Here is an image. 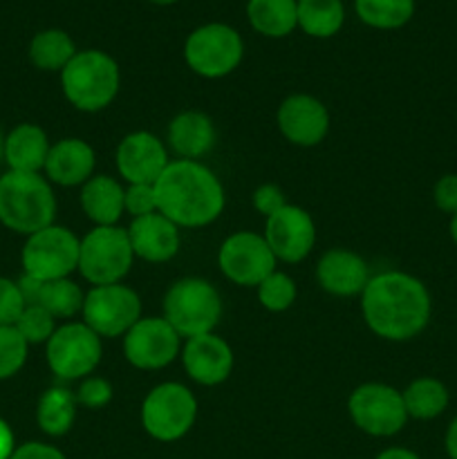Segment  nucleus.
<instances>
[{"label": "nucleus", "mask_w": 457, "mask_h": 459, "mask_svg": "<svg viewBox=\"0 0 457 459\" xmlns=\"http://www.w3.org/2000/svg\"><path fill=\"white\" fill-rule=\"evenodd\" d=\"M363 316L381 339L408 341L430 321V294L421 281L403 272H384L363 290Z\"/></svg>", "instance_id": "f257e3e1"}, {"label": "nucleus", "mask_w": 457, "mask_h": 459, "mask_svg": "<svg viewBox=\"0 0 457 459\" xmlns=\"http://www.w3.org/2000/svg\"><path fill=\"white\" fill-rule=\"evenodd\" d=\"M157 211L177 227H206L224 209V188L206 166L193 160L170 161L155 182Z\"/></svg>", "instance_id": "f03ea898"}, {"label": "nucleus", "mask_w": 457, "mask_h": 459, "mask_svg": "<svg viewBox=\"0 0 457 459\" xmlns=\"http://www.w3.org/2000/svg\"><path fill=\"white\" fill-rule=\"evenodd\" d=\"M56 213L52 186L39 173L9 170L0 178V222L12 231L31 236L49 227Z\"/></svg>", "instance_id": "7ed1b4c3"}, {"label": "nucleus", "mask_w": 457, "mask_h": 459, "mask_svg": "<svg viewBox=\"0 0 457 459\" xmlns=\"http://www.w3.org/2000/svg\"><path fill=\"white\" fill-rule=\"evenodd\" d=\"M119 65L112 56L99 49L76 52V56L61 70L63 92L79 110L97 112L110 106L119 92Z\"/></svg>", "instance_id": "20e7f679"}, {"label": "nucleus", "mask_w": 457, "mask_h": 459, "mask_svg": "<svg viewBox=\"0 0 457 459\" xmlns=\"http://www.w3.org/2000/svg\"><path fill=\"white\" fill-rule=\"evenodd\" d=\"M222 316V300L213 285L200 278L175 282L164 299V318L179 336L211 334Z\"/></svg>", "instance_id": "39448f33"}, {"label": "nucleus", "mask_w": 457, "mask_h": 459, "mask_svg": "<svg viewBox=\"0 0 457 459\" xmlns=\"http://www.w3.org/2000/svg\"><path fill=\"white\" fill-rule=\"evenodd\" d=\"M133 258L128 231L119 227H97L81 240L79 272L94 287L115 285L128 273Z\"/></svg>", "instance_id": "423d86ee"}, {"label": "nucleus", "mask_w": 457, "mask_h": 459, "mask_svg": "<svg viewBox=\"0 0 457 459\" xmlns=\"http://www.w3.org/2000/svg\"><path fill=\"white\" fill-rule=\"evenodd\" d=\"M81 240L65 227H49L27 236L22 247L25 273L39 281H58L79 269Z\"/></svg>", "instance_id": "0eeeda50"}, {"label": "nucleus", "mask_w": 457, "mask_h": 459, "mask_svg": "<svg viewBox=\"0 0 457 459\" xmlns=\"http://www.w3.org/2000/svg\"><path fill=\"white\" fill-rule=\"evenodd\" d=\"M242 39L233 27L209 22L193 31L184 45L188 67L206 79H218L236 70L242 61Z\"/></svg>", "instance_id": "6e6552de"}, {"label": "nucleus", "mask_w": 457, "mask_h": 459, "mask_svg": "<svg viewBox=\"0 0 457 459\" xmlns=\"http://www.w3.org/2000/svg\"><path fill=\"white\" fill-rule=\"evenodd\" d=\"M195 397L179 384H161L152 388L142 408L143 429L160 442L184 437L195 424Z\"/></svg>", "instance_id": "1a4fd4ad"}, {"label": "nucleus", "mask_w": 457, "mask_h": 459, "mask_svg": "<svg viewBox=\"0 0 457 459\" xmlns=\"http://www.w3.org/2000/svg\"><path fill=\"white\" fill-rule=\"evenodd\" d=\"M83 321L94 334L121 336L139 321L142 300L130 287L101 285L92 287L83 300Z\"/></svg>", "instance_id": "9d476101"}, {"label": "nucleus", "mask_w": 457, "mask_h": 459, "mask_svg": "<svg viewBox=\"0 0 457 459\" xmlns=\"http://www.w3.org/2000/svg\"><path fill=\"white\" fill-rule=\"evenodd\" d=\"M348 408L354 424L375 437H390L408 421L403 394L384 384H366L354 390Z\"/></svg>", "instance_id": "9b49d317"}, {"label": "nucleus", "mask_w": 457, "mask_h": 459, "mask_svg": "<svg viewBox=\"0 0 457 459\" xmlns=\"http://www.w3.org/2000/svg\"><path fill=\"white\" fill-rule=\"evenodd\" d=\"M101 361V336L85 323H67L47 341V363L61 379H81Z\"/></svg>", "instance_id": "f8f14e48"}, {"label": "nucleus", "mask_w": 457, "mask_h": 459, "mask_svg": "<svg viewBox=\"0 0 457 459\" xmlns=\"http://www.w3.org/2000/svg\"><path fill=\"white\" fill-rule=\"evenodd\" d=\"M220 269L236 285L258 287L269 273L276 272V255L264 236L251 231L233 233L220 249Z\"/></svg>", "instance_id": "ddd939ff"}, {"label": "nucleus", "mask_w": 457, "mask_h": 459, "mask_svg": "<svg viewBox=\"0 0 457 459\" xmlns=\"http://www.w3.org/2000/svg\"><path fill=\"white\" fill-rule=\"evenodd\" d=\"M124 352L139 370H160L177 357L179 334L166 318H139L125 332Z\"/></svg>", "instance_id": "4468645a"}, {"label": "nucleus", "mask_w": 457, "mask_h": 459, "mask_svg": "<svg viewBox=\"0 0 457 459\" xmlns=\"http://www.w3.org/2000/svg\"><path fill=\"white\" fill-rule=\"evenodd\" d=\"M264 240H267L269 249L273 251L276 260L298 263L314 249L316 229H314V222L307 211L285 204L280 211H276V213L267 218Z\"/></svg>", "instance_id": "2eb2a0df"}, {"label": "nucleus", "mask_w": 457, "mask_h": 459, "mask_svg": "<svg viewBox=\"0 0 457 459\" xmlns=\"http://www.w3.org/2000/svg\"><path fill=\"white\" fill-rule=\"evenodd\" d=\"M168 155L151 133H133L116 148V169L130 184H155L168 166Z\"/></svg>", "instance_id": "dca6fc26"}, {"label": "nucleus", "mask_w": 457, "mask_h": 459, "mask_svg": "<svg viewBox=\"0 0 457 459\" xmlns=\"http://www.w3.org/2000/svg\"><path fill=\"white\" fill-rule=\"evenodd\" d=\"M278 128L296 146H314L323 142L330 128V115L318 99L294 94L278 110Z\"/></svg>", "instance_id": "f3484780"}, {"label": "nucleus", "mask_w": 457, "mask_h": 459, "mask_svg": "<svg viewBox=\"0 0 457 459\" xmlns=\"http://www.w3.org/2000/svg\"><path fill=\"white\" fill-rule=\"evenodd\" d=\"M184 368L188 377L202 385H218L231 375L233 352L224 339L215 334L193 336L184 348Z\"/></svg>", "instance_id": "a211bd4d"}, {"label": "nucleus", "mask_w": 457, "mask_h": 459, "mask_svg": "<svg viewBox=\"0 0 457 459\" xmlns=\"http://www.w3.org/2000/svg\"><path fill=\"white\" fill-rule=\"evenodd\" d=\"M130 247L134 255L148 263H166L179 249L177 224L170 222L160 211L143 218H134L128 229Z\"/></svg>", "instance_id": "6ab92c4d"}, {"label": "nucleus", "mask_w": 457, "mask_h": 459, "mask_svg": "<svg viewBox=\"0 0 457 459\" xmlns=\"http://www.w3.org/2000/svg\"><path fill=\"white\" fill-rule=\"evenodd\" d=\"M18 290L25 299V307L27 305H39V307L47 309L54 318H70L83 309V291L76 282L67 281V278L39 281V278L22 273V278L18 281Z\"/></svg>", "instance_id": "aec40b11"}, {"label": "nucleus", "mask_w": 457, "mask_h": 459, "mask_svg": "<svg viewBox=\"0 0 457 459\" xmlns=\"http://www.w3.org/2000/svg\"><path fill=\"white\" fill-rule=\"evenodd\" d=\"M318 282L334 296L363 294L370 273L361 255L348 249H332L318 263Z\"/></svg>", "instance_id": "412c9836"}, {"label": "nucleus", "mask_w": 457, "mask_h": 459, "mask_svg": "<svg viewBox=\"0 0 457 459\" xmlns=\"http://www.w3.org/2000/svg\"><path fill=\"white\" fill-rule=\"evenodd\" d=\"M94 169V151L81 139H61L49 148L45 173L61 186L88 182Z\"/></svg>", "instance_id": "4be33fe9"}, {"label": "nucleus", "mask_w": 457, "mask_h": 459, "mask_svg": "<svg viewBox=\"0 0 457 459\" xmlns=\"http://www.w3.org/2000/svg\"><path fill=\"white\" fill-rule=\"evenodd\" d=\"M49 142L43 128L34 124H21L4 137V161L16 173H39L45 169L49 155Z\"/></svg>", "instance_id": "5701e85b"}, {"label": "nucleus", "mask_w": 457, "mask_h": 459, "mask_svg": "<svg viewBox=\"0 0 457 459\" xmlns=\"http://www.w3.org/2000/svg\"><path fill=\"white\" fill-rule=\"evenodd\" d=\"M170 148L184 160H193L206 155L215 143L213 124L202 112H182L170 121L168 128Z\"/></svg>", "instance_id": "b1692460"}, {"label": "nucleus", "mask_w": 457, "mask_h": 459, "mask_svg": "<svg viewBox=\"0 0 457 459\" xmlns=\"http://www.w3.org/2000/svg\"><path fill=\"white\" fill-rule=\"evenodd\" d=\"M124 197L125 191L116 179L99 175V178L85 182L83 191H81V206L99 227H115L124 211Z\"/></svg>", "instance_id": "393cba45"}, {"label": "nucleus", "mask_w": 457, "mask_h": 459, "mask_svg": "<svg viewBox=\"0 0 457 459\" xmlns=\"http://www.w3.org/2000/svg\"><path fill=\"white\" fill-rule=\"evenodd\" d=\"M246 16L255 31L280 39L298 27V0H249Z\"/></svg>", "instance_id": "a878e982"}, {"label": "nucleus", "mask_w": 457, "mask_h": 459, "mask_svg": "<svg viewBox=\"0 0 457 459\" xmlns=\"http://www.w3.org/2000/svg\"><path fill=\"white\" fill-rule=\"evenodd\" d=\"M345 9L341 0H298V27L314 39H330L341 30Z\"/></svg>", "instance_id": "bb28decb"}, {"label": "nucleus", "mask_w": 457, "mask_h": 459, "mask_svg": "<svg viewBox=\"0 0 457 459\" xmlns=\"http://www.w3.org/2000/svg\"><path fill=\"white\" fill-rule=\"evenodd\" d=\"M76 417V394H72L65 388H49L47 393L40 397L39 411H36V420L43 433L65 435L72 429Z\"/></svg>", "instance_id": "cd10ccee"}, {"label": "nucleus", "mask_w": 457, "mask_h": 459, "mask_svg": "<svg viewBox=\"0 0 457 459\" xmlns=\"http://www.w3.org/2000/svg\"><path fill=\"white\" fill-rule=\"evenodd\" d=\"M401 394L408 417H415V420H435L448 406L446 385L430 377L415 379Z\"/></svg>", "instance_id": "c85d7f7f"}, {"label": "nucleus", "mask_w": 457, "mask_h": 459, "mask_svg": "<svg viewBox=\"0 0 457 459\" xmlns=\"http://www.w3.org/2000/svg\"><path fill=\"white\" fill-rule=\"evenodd\" d=\"M74 56V40L61 30L39 31L30 43V58L39 70H63Z\"/></svg>", "instance_id": "c756f323"}, {"label": "nucleus", "mask_w": 457, "mask_h": 459, "mask_svg": "<svg viewBox=\"0 0 457 459\" xmlns=\"http://www.w3.org/2000/svg\"><path fill=\"white\" fill-rule=\"evenodd\" d=\"M358 18L376 30H399L415 13V0H354Z\"/></svg>", "instance_id": "7c9ffc66"}, {"label": "nucleus", "mask_w": 457, "mask_h": 459, "mask_svg": "<svg viewBox=\"0 0 457 459\" xmlns=\"http://www.w3.org/2000/svg\"><path fill=\"white\" fill-rule=\"evenodd\" d=\"M27 343L16 325H0V381L18 375L27 361Z\"/></svg>", "instance_id": "2f4dec72"}, {"label": "nucleus", "mask_w": 457, "mask_h": 459, "mask_svg": "<svg viewBox=\"0 0 457 459\" xmlns=\"http://www.w3.org/2000/svg\"><path fill=\"white\" fill-rule=\"evenodd\" d=\"M258 299L272 312H285L296 300V285L289 276L273 272L258 285Z\"/></svg>", "instance_id": "473e14b6"}, {"label": "nucleus", "mask_w": 457, "mask_h": 459, "mask_svg": "<svg viewBox=\"0 0 457 459\" xmlns=\"http://www.w3.org/2000/svg\"><path fill=\"white\" fill-rule=\"evenodd\" d=\"M16 330L21 332L27 343H47L56 327H54V316L47 309L39 307V305H27L16 321Z\"/></svg>", "instance_id": "72a5a7b5"}, {"label": "nucleus", "mask_w": 457, "mask_h": 459, "mask_svg": "<svg viewBox=\"0 0 457 459\" xmlns=\"http://www.w3.org/2000/svg\"><path fill=\"white\" fill-rule=\"evenodd\" d=\"M124 209L133 218L157 213V193L155 184H130L124 197Z\"/></svg>", "instance_id": "f704fd0d"}, {"label": "nucleus", "mask_w": 457, "mask_h": 459, "mask_svg": "<svg viewBox=\"0 0 457 459\" xmlns=\"http://www.w3.org/2000/svg\"><path fill=\"white\" fill-rule=\"evenodd\" d=\"M25 309V299H22L18 282L0 276V325H16Z\"/></svg>", "instance_id": "c9c22d12"}, {"label": "nucleus", "mask_w": 457, "mask_h": 459, "mask_svg": "<svg viewBox=\"0 0 457 459\" xmlns=\"http://www.w3.org/2000/svg\"><path fill=\"white\" fill-rule=\"evenodd\" d=\"M112 399V385L108 384L106 379H99V377H92V379H85L81 384L79 393H76V403L85 408H101L106 406Z\"/></svg>", "instance_id": "e433bc0d"}, {"label": "nucleus", "mask_w": 457, "mask_h": 459, "mask_svg": "<svg viewBox=\"0 0 457 459\" xmlns=\"http://www.w3.org/2000/svg\"><path fill=\"white\" fill-rule=\"evenodd\" d=\"M435 204H437L439 211L444 213H457V175H444V178L437 179L435 184Z\"/></svg>", "instance_id": "4c0bfd02"}, {"label": "nucleus", "mask_w": 457, "mask_h": 459, "mask_svg": "<svg viewBox=\"0 0 457 459\" xmlns=\"http://www.w3.org/2000/svg\"><path fill=\"white\" fill-rule=\"evenodd\" d=\"M254 206L269 218V215H273L285 206V195H282L276 184H264L254 193Z\"/></svg>", "instance_id": "58836bf2"}, {"label": "nucleus", "mask_w": 457, "mask_h": 459, "mask_svg": "<svg viewBox=\"0 0 457 459\" xmlns=\"http://www.w3.org/2000/svg\"><path fill=\"white\" fill-rule=\"evenodd\" d=\"M12 459H65V455L58 448L49 446V444L27 442L13 451Z\"/></svg>", "instance_id": "ea45409f"}, {"label": "nucleus", "mask_w": 457, "mask_h": 459, "mask_svg": "<svg viewBox=\"0 0 457 459\" xmlns=\"http://www.w3.org/2000/svg\"><path fill=\"white\" fill-rule=\"evenodd\" d=\"M16 444H13V433L7 421L0 420V459H12Z\"/></svg>", "instance_id": "a19ab883"}, {"label": "nucleus", "mask_w": 457, "mask_h": 459, "mask_svg": "<svg viewBox=\"0 0 457 459\" xmlns=\"http://www.w3.org/2000/svg\"><path fill=\"white\" fill-rule=\"evenodd\" d=\"M446 453L451 459H457V417L451 421L446 430Z\"/></svg>", "instance_id": "79ce46f5"}, {"label": "nucleus", "mask_w": 457, "mask_h": 459, "mask_svg": "<svg viewBox=\"0 0 457 459\" xmlns=\"http://www.w3.org/2000/svg\"><path fill=\"white\" fill-rule=\"evenodd\" d=\"M376 459H419L412 451L408 448H388V451L381 453Z\"/></svg>", "instance_id": "37998d69"}, {"label": "nucleus", "mask_w": 457, "mask_h": 459, "mask_svg": "<svg viewBox=\"0 0 457 459\" xmlns=\"http://www.w3.org/2000/svg\"><path fill=\"white\" fill-rule=\"evenodd\" d=\"M451 238H453V242L457 245V213L453 215V220H451Z\"/></svg>", "instance_id": "c03bdc74"}, {"label": "nucleus", "mask_w": 457, "mask_h": 459, "mask_svg": "<svg viewBox=\"0 0 457 459\" xmlns=\"http://www.w3.org/2000/svg\"><path fill=\"white\" fill-rule=\"evenodd\" d=\"M4 160V137H3V130H0V161Z\"/></svg>", "instance_id": "a18cd8bd"}, {"label": "nucleus", "mask_w": 457, "mask_h": 459, "mask_svg": "<svg viewBox=\"0 0 457 459\" xmlns=\"http://www.w3.org/2000/svg\"><path fill=\"white\" fill-rule=\"evenodd\" d=\"M148 3H155V4H173L177 0H148Z\"/></svg>", "instance_id": "49530a36"}]
</instances>
